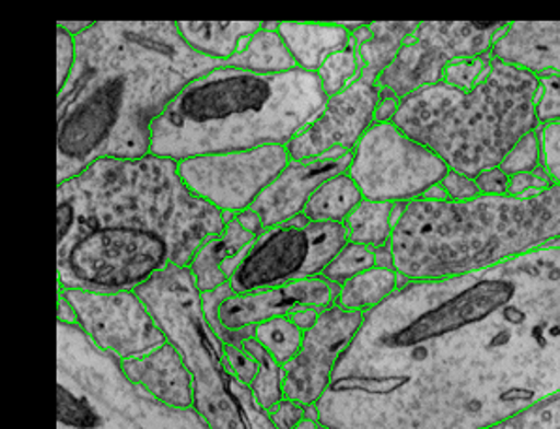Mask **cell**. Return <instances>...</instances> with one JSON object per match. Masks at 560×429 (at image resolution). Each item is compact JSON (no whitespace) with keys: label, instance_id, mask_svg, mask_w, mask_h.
Segmentation results:
<instances>
[{"label":"cell","instance_id":"cell-27","mask_svg":"<svg viewBox=\"0 0 560 429\" xmlns=\"http://www.w3.org/2000/svg\"><path fill=\"white\" fill-rule=\"evenodd\" d=\"M241 345L258 362V375H256L253 386H250L254 402L258 403V407H261L266 413H271L284 399V392H282L284 369H282V363L277 362L273 356L269 355L253 336L247 337Z\"/></svg>","mask_w":560,"mask_h":429},{"label":"cell","instance_id":"cell-34","mask_svg":"<svg viewBox=\"0 0 560 429\" xmlns=\"http://www.w3.org/2000/svg\"><path fill=\"white\" fill-rule=\"evenodd\" d=\"M536 114L540 127L549 123H560V74L540 76Z\"/></svg>","mask_w":560,"mask_h":429},{"label":"cell","instance_id":"cell-36","mask_svg":"<svg viewBox=\"0 0 560 429\" xmlns=\"http://www.w3.org/2000/svg\"><path fill=\"white\" fill-rule=\"evenodd\" d=\"M541 143V162L555 185L560 187V123H549L538 128Z\"/></svg>","mask_w":560,"mask_h":429},{"label":"cell","instance_id":"cell-47","mask_svg":"<svg viewBox=\"0 0 560 429\" xmlns=\"http://www.w3.org/2000/svg\"><path fill=\"white\" fill-rule=\"evenodd\" d=\"M322 429H331V428H324V426H322Z\"/></svg>","mask_w":560,"mask_h":429},{"label":"cell","instance_id":"cell-32","mask_svg":"<svg viewBox=\"0 0 560 429\" xmlns=\"http://www.w3.org/2000/svg\"><path fill=\"white\" fill-rule=\"evenodd\" d=\"M541 166H544V162H541L540 135L536 130L515 146L514 151L508 154L506 161L502 162L501 170L508 177H512L515 174L533 172Z\"/></svg>","mask_w":560,"mask_h":429},{"label":"cell","instance_id":"cell-7","mask_svg":"<svg viewBox=\"0 0 560 429\" xmlns=\"http://www.w3.org/2000/svg\"><path fill=\"white\" fill-rule=\"evenodd\" d=\"M57 429H211L196 409H174L128 379L115 356L75 324L57 321Z\"/></svg>","mask_w":560,"mask_h":429},{"label":"cell","instance_id":"cell-12","mask_svg":"<svg viewBox=\"0 0 560 429\" xmlns=\"http://www.w3.org/2000/svg\"><path fill=\"white\" fill-rule=\"evenodd\" d=\"M290 161L287 146H266L200 154L177 162V166L180 179L194 195L230 217L253 208Z\"/></svg>","mask_w":560,"mask_h":429},{"label":"cell","instance_id":"cell-18","mask_svg":"<svg viewBox=\"0 0 560 429\" xmlns=\"http://www.w3.org/2000/svg\"><path fill=\"white\" fill-rule=\"evenodd\" d=\"M132 383L174 409H194L196 390L187 363L172 343H164L149 355L120 362Z\"/></svg>","mask_w":560,"mask_h":429},{"label":"cell","instance_id":"cell-43","mask_svg":"<svg viewBox=\"0 0 560 429\" xmlns=\"http://www.w3.org/2000/svg\"><path fill=\"white\" fill-rule=\"evenodd\" d=\"M235 219L240 221L241 227L243 229L248 230L250 234L260 235L264 232V221H261L260 215L253 211V209H247V211H241V213L235 215Z\"/></svg>","mask_w":560,"mask_h":429},{"label":"cell","instance_id":"cell-29","mask_svg":"<svg viewBox=\"0 0 560 429\" xmlns=\"http://www.w3.org/2000/svg\"><path fill=\"white\" fill-rule=\"evenodd\" d=\"M316 76L320 80L322 89H324L327 98H331L335 94L342 93L350 85H354L355 81L361 78V62L360 57L355 54L354 42H350L345 49L331 55L322 65Z\"/></svg>","mask_w":560,"mask_h":429},{"label":"cell","instance_id":"cell-24","mask_svg":"<svg viewBox=\"0 0 560 429\" xmlns=\"http://www.w3.org/2000/svg\"><path fill=\"white\" fill-rule=\"evenodd\" d=\"M400 282L402 279L395 269L374 266L365 274L340 285L335 303L347 311L365 315L389 300L399 290Z\"/></svg>","mask_w":560,"mask_h":429},{"label":"cell","instance_id":"cell-37","mask_svg":"<svg viewBox=\"0 0 560 429\" xmlns=\"http://www.w3.org/2000/svg\"><path fill=\"white\" fill-rule=\"evenodd\" d=\"M75 65V38L57 27V93L67 85Z\"/></svg>","mask_w":560,"mask_h":429},{"label":"cell","instance_id":"cell-26","mask_svg":"<svg viewBox=\"0 0 560 429\" xmlns=\"http://www.w3.org/2000/svg\"><path fill=\"white\" fill-rule=\"evenodd\" d=\"M397 208H399L397 204H387V201H361L354 209V213L350 215L345 222L350 242L368 245L371 248L389 245Z\"/></svg>","mask_w":560,"mask_h":429},{"label":"cell","instance_id":"cell-10","mask_svg":"<svg viewBox=\"0 0 560 429\" xmlns=\"http://www.w3.org/2000/svg\"><path fill=\"white\" fill-rule=\"evenodd\" d=\"M447 172L442 159L408 138L394 121L369 128L352 151L348 169L365 200L397 206L428 196Z\"/></svg>","mask_w":560,"mask_h":429},{"label":"cell","instance_id":"cell-2","mask_svg":"<svg viewBox=\"0 0 560 429\" xmlns=\"http://www.w3.org/2000/svg\"><path fill=\"white\" fill-rule=\"evenodd\" d=\"M226 222L172 159H102L57 185L59 289L136 292L170 266L188 268Z\"/></svg>","mask_w":560,"mask_h":429},{"label":"cell","instance_id":"cell-22","mask_svg":"<svg viewBox=\"0 0 560 429\" xmlns=\"http://www.w3.org/2000/svg\"><path fill=\"white\" fill-rule=\"evenodd\" d=\"M416 27L418 23H361L355 27L352 42L360 57L361 80L376 83Z\"/></svg>","mask_w":560,"mask_h":429},{"label":"cell","instance_id":"cell-38","mask_svg":"<svg viewBox=\"0 0 560 429\" xmlns=\"http://www.w3.org/2000/svg\"><path fill=\"white\" fill-rule=\"evenodd\" d=\"M553 185L551 175L547 174V170L541 166V169L533 170V172L512 175L510 177V195H533V193H540L544 188L553 187Z\"/></svg>","mask_w":560,"mask_h":429},{"label":"cell","instance_id":"cell-4","mask_svg":"<svg viewBox=\"0 0 560 429\" xmlns=\"http://www.w3.org/2000/svg\"><path fill=\"white\" fill-rule=\"evenodd\" d=\"M560 243V187L525 196L446 198L441 185L400 204L389 248L402 281H436L493 268Z\"/></svg>","mask_w":560,"mask_h":429},{"label":"cell","instance_id":"cell-5","mask_svg":"<svg viewBox=\"0 0 560 429\" xmlns=\"http://www.w3.org/2000/svg\"><path fill=\"white\" fill-rule=\"evenodd\" d=\"M318 76H261L219 67L190 81L156 119L151 154L180 162L200 154L288 146L326 106Z\"/></svg>","mask_w":560,"mask_h":429},{"label":"cell","instance_id":"cell-20","mask_svg":"<svg viewBox=\"0 0 560 429\" xmlns=\"http://www.w3.org/2000/svg\"><path fill=\"white\" fill-rule=\"evenodd\" d=\"M279 34L295 67L311 74L352 42V31L342 23H280Z\"/></svg>","mask_w":560,"mask_h":429},{"label":"cell","instance_id":"cell-9","mask_svg":"<svg viewBox=\"0 0 560 429\" xmlns=\"http://www.w3.org/2000/svg\"><path fill=\"white\" fill-rule=\"evenodd\" d=\"M350 243L345 222H311L301 215L261 232L230 277L234 294L318 279Z\"/></svg>","mask_w":560,"mask_h":429},{"label":"cell","instance_id":"cell-42","mask_svg":"<svg viewBox=\"0 0 560 429\" xmlns=\"http://www.w3.org/2000/svg\"><path fill=\"white\" fill-rule=\"evenodd\" d=\"M322 309L318 308H301L295 309L294 313H290V318L300 326L303 332L313 328L314 324L320 318Z\"/></svg>","mask_w":560,"mask_h":429},{"label":"cell","instance_id":"cell-33","mask_svg":"<svg viewBox=\"0 0 560 429\" xmlns=\"http://www.w3.org/2000/svg\"><path fill=\"white\" fill-rule=\"evenodd\" d=\"M493 54L481 55L474 59H465V61H455L446 68V72L442 76V81L452 85V88L467 91L472 88L476 81L480 80L481 74L486 72L487 65L491 61Z\"/></svg>","mask_w":560,"mask_h":429},{"label":"cell","instance_id":"cell-31","mask_svg":"<svg viewBox=\"0 0 560 429\" xmlns=\"http://www.w3.org/2000/svg\"><path fill=\"white\" fill-rule=\"evenodd\" d=\"M483 429H560V392Z\"/></svg>","mask_w":560,"mask_h":429},{"label":"cell","instance_id":"cell-28","mask_svg":"<svg viewBox=\"0 0 560 429\" xmlns=\"http://www.w3.org/2000/svg\"><path fill=\"white\" fill-rule=\"evenodd\" d=\"M250 332L254 339L282 366L298 355L305 336V332L290 318V315L261 322L258 326L250 328Z\"/></svg>","mask_w":560,"mask_h":429},{"label":"cell","instance_id":"cell-46","mask_svg":"<svg viewBox=\"0 0 560 429\" xmlns=\"http://www.w3.org/2000/svg\"><path fill=\"white\" fill-rule=\"evenodd\" d=\"M294 429H322V424L318 422V416H316V409L307 418H303Z\"/></svg>","mask_w":560,"mask_h":429},{"label":"cell","instance_id":"cell-30","mask_svg":"<svg viewBox=\"0 0 560 429\" xmlns=\"http://www.w3.org/2000/svg\"><path fill=\"white\" fill-rule=\"evenodd\" d=\"M374 266H376L374 248L350 242L340 251L339 255L335 256L334 260L329 262L326 271L322 274V279L339 289L340 285L365 274Z\"/></svg>","mask_w":560,"mask_h":429},{"label":"cell","instance_id":"cell-16","mask_svg":"<svg viewBox=\"0 0 560 429\" xmlns=\"http://www.w3.org/2000/svg\"><path fill=\"white\" fill-rule=\"evenodd\" d=\"M381 93L376 83L355 81L347 91L327 98L326 106L305 130L288 143L292 161H311L324 154L352 153L376 123Z\"/></svg>","mask_w":560,"mask_h":429},{"label":"cell","instance_id":"cell-35","mask_svg":"<svg viewBox=\"0 0 560 429\" xmlns=\"http://www.w3.org/2000/svg\"><path fill=\"white\" fill-rule=\"evenodd\" d=\"M224 358H226L230 373L245 384L253 386L254 379L258 375V362L250 352H248L241 343H224Z\"/></svg>","mask_w":560,"mask_h":429},{"label":"cell","instance_id":"cell-1","mask_svg":"<svg viewBox=\"0 0 560 429\" xmlns=\"http://www.w3.org/2000/svg\"><path fill=\"white\" fill-rule=\"evenodd\" d=\"M560 392V243L493 268L402 281L363 316L318 422L483 429Z\"/></svg>","mask_w":560,"mask_h":429},{"label":"cell","instance_id":"cell-39","mask_svg":"<svg viewBox=\"0 0 560 429\" xmlns=\"http://www.w3.org/2000/svg\"><path fill=\"white\" fill-rule=\"evenodd\" d=\"M314 407H307L294 399H282L271 413H267L277 429H294L298 424L313 413Z\"/></svg>","mask_w":560,"mask_h":429},{"label":"cell","instance_id":"cell-15","mask_svg":"<svg viewBox=\"0 0 560 429\" xmlns=\"http://www.w3.org/2000/svg\"><path fill=\"white\" fill-rule=\"evenodd\" d=\"M363 313H354L337 303L322 309L320 318L305 332L298 355L284 363V399H294L307 407L320 402L340 356L354 339L363 322Z\"/></svg>","mask_w":560,"mask_h":429},{"label":"cell","instance_id":"cell-23","mask_svg":"<svg viewBox=\"0 0 560 429\" xmlns=\"http://www.w3.org/2000/svg\"><path fill=\"white\" fill-rule=\"evenodd\" d=\"M224 67L240 68L254 74L277 76L298 70L279 31L260 28L240 51L224 62Z\"/></svg>","mask_w":560,"mask_h":429},{"label":"cell","instance_id":"cell-17","mask_svg":"<svg viewBox=\"0 0 560 429\" xmlns=\"http://www.w3.org/2000/svg\"><path fill=\"white\" fill-rule=\"evenodd\" d=\"M350 161L352 153L345 151H335L311 161H290L250 209L260 215L266 230L294 221L303 215L316 188L335 175L348 172Z\"/></svg>","mask_w":560,"mask_h":429},{"label":"cell","instance_id":"cell-8","mask_svg":"<svg viewBox=\"0 0 560 429\" xmlns=\"http://www.w3.org/2000/svg\"><path fill=\"white\" fill-rule=\"evenodd\" d=\"M159 322L166 341L179 350L192 375L196 405L211 429H248L230 390L232 373L224 343L207 321L200 290L187 268L170 266L136 290Z\"/></svg>","mask_w":560,"mask_h":429},{"label":"cell","instance_id":"cell-25","mask_svg":"<svg viewBox=\"0 0 560 429\" xmlns=\"http://www.w3.org/2000/svg\"><path fill=\"white\" fill-rule=\"evenodd\" d=\"M365 200L348 172L335 175L316 188L303 217L311 222H347L348 217Z\"/></svg>","mask_w":560,"mask_h":429},{"label":"cell","instance_id":"cell-14","mask_svg":"<svg viewBox=\"0 0 560 429\" xmlns=\"http://www.w3.org/2000/svg\"><path fill=\"white\" fill-rule=\"evenodd\" d=\"M207 321L222 343L232 341L235 332L250 329L261 322L287 316L295 309H326L337 300V287L318 279L292 282L287 287L261 290L253 294H234L230 285L201 294Z\"/></svg>","mask_w":560,"mask_h":429},{"label":"cell","instance_id":"cell-40","mask_svg":"<svg viewBox=\"0 0 560 429\" xmlns=\"http://www.w3.org/2000/svg\"><path fill=\"white\" fill-rule=\"evenodd\" d=\"M441 188L446 198H452V200H474L481 196L476 179L468 175L457 174V172H447L446 177L442 179Z\"/></svg>","mask_w":560,"mask_h":429},{"label":"cell","instance_id":"cell-44","mask_svg":"<svg viewBox=\"0 0 560 429\" xmlns=\"http://www.w3.org/2000/svg\"><path fill=\"white\" fill-rule=\"evenodd\" d=\"M93 21H60L57 27L62 28L65 33L70 34V36H81L83 33H88L89 28L93 27Z\"/></svg>","mask_w":560,"mask_h":429},{"label":"cell","instance_id":"cell-45","mask_svg":"<svg viewBox=\"0 0 560 429\" xmlns=\"http://www.w3.org/2000/svg\"><path fill=\"white\" fill-rule=\"evenodd\" d=\"M57 321L68 322V324H75V313L70 302H68L65 295H57Z\"/></svg>","mask_w":560,"mask_h":429},{"label":"cell","instance_id":"cell-6","mask_svg":"<svg viewBox=\"0 0 560 429\" xmlns=\"http://www.w3.org/2000/svg\"><path fill=\"white\" fill-rule=\"evenodd\" d=\"M538 91L540 76L493 55L467 91L441 81L408 94L394 123L442 159L450 172L476 177L499 169L523 138L540 128Z\"/></svg>","mask_w":560,"mask_h":429},{"label":"cell","instance_id":"cell-41","mask_svg":"<svg viewBox=\"0 0 560 429\" xmlns=\"http://www.w3.org/2000/svg\"><path fill=\"white\" fill-rule=\"evenodd\" d=\"M478 183L481 196H508L510 195V177L499 169L486 170L474 177Z\"/></svg>","mask_w":560,"mask_h":429},{"label":"cell","instance_id":"cell-13","mask_svg":"<svg viewBox=\"0 0 560 429\" xmlns=\"http://www.w3.org/2000/svg\"><path fill=\"white\" fill-rule=\"evenodd\" d=\"M75 313V326L119 362L136 360L166 343L159 322L138 292L59 289Z\"/></svg>","mask_w":560,"mask_h":429},{"label":"cell","instance_id":"cell-3","mask_svg":"<svg viewBox=\"0 0 560 429\" xmlns=\"http://www.w3.org/2000/svg\"><path fill=\"white\" fill-rule=\"evenodd\" d=\"M224 67L196 54L175 21H98L75 38L57 93V185L102 159L151 154L156 119L190 81Z\"/></svg>","mask_w":560,"mask_h":429},{"label":"cell","instance_id":"cell-11","mask_svg":"<svg viewBox=\"0 0 560 429\" xmlns=\"http://www.w3.org/2000/svg\"><path fill=\"white\" fill-rule=\"evenodd\" d=\"M508 25L510 21L418 23L394 62L376 81L381 98L402 101L408 94L441 83L452 62L491 54Z\"/></svg>","mask_w":560,"mask_h":429},{"label":"cell","instance_id":"cell-21","mask_svg":"<svg viewBox=\"0 0 560 429\" xmlns=\"http://www.w3.org/2000/svg\"><path fill=\"white\" fill-rule=\"evenodd\" d=\"M179 36L196 54L226 62L261 28L258 21H175Z\"/></svg>","mask_w":560,"mask_h":429},{"label":"cell","instance_id":"cell-19","mask_svg":"<svg viewBox=\"0 0 560 429\" xmlns=\"http://www.w3.org/2000/svg\"><path fill=\"white\" fill-rule=\"evenodd\" d=\"M256 237L258 235L250 234L241 227L235 215H230L221 234L209 240L188 264V274L192 277L196 289L206 294L226 287Z\"/></svg>","mask_w":560,"mask_h":429}]
</instances>
